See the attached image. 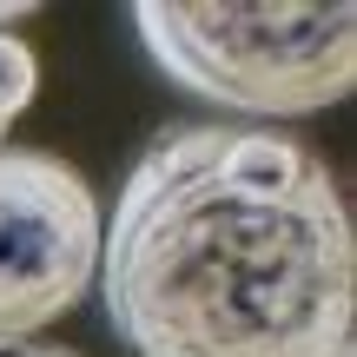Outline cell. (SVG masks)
<instances>
[{"label": "cell", "instance_id": "6da1fadb", "mask_svg": "<svg viewBox=\"0 0 357 357\" xmlns=\"http://www.w3.org/2000/svg\"><path fill=\"white\" fill-rule=\"evenodd\" d=\"M100 298L132 357H351V205L291 132L172 126L113 199Z\"/></svg>", "mask_w": 357, "mask_h": 357}, {"label": "cell", "instance_id": "7a4b0ae2", "mask_svg": "<svg viewBox=\"0 0 357 357\" xmlns=\"http://www.w3.org/2000/svg\"><path fill=\"white\" fill-rule=\"evenodd\" d=\"M132 26L172 86L225 106V113L305 119L351 100L357 86V13L344 0H331V7L324 0L318 7L139 0Z\"/></svg>", "mask_w": 357, "mask_h": 357}, {"label": "cell", "instance_id": "3957f363", "mask_svg": "<svg viewBox=\"0 0 357 357\" xmlns=\"http://www.w3.org/2000/svg\"><path fill=\"white\" fill-rule=\"evenodd\" d=\"M100 199L47 146H0V344H26L100 278Z\"/></svg>", "mask_w": 357, "mask_h": 357}, {"label": "cell", "instance_id": "277c9868", "mask_svg": "<svg viewBox=\"0 0 357 357\" xmlns=\"http://www.w3.org/2000/svg\"><path fill=\"white\" fill-rule=\"evenodd\" d=\"M0 357H79V351H60V344H0Z\"/></svg>", "mask_w": 357, "mask_h": 357}, {"label": "cell", "instance_id": "5b68a950", "mask_svg": "<svg viewBox=\"0 0 357 357\" xmlns=\"http://www.w3.org/2000/svg\"><path fill=\"white\" fill-rule=\"evenodd\" d=\"M0 146H7V132H0Z\"/></svg>", "mask_w": 357, "mask_h": 357}]
</instances>
